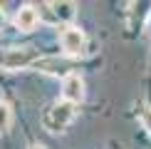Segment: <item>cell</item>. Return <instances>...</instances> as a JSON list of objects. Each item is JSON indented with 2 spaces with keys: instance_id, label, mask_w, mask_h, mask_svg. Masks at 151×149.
Masks as SVG:
<instances>
[{
  "instance_id": "obj_3",
  "label": "cell",
  "mask_w": 151,
  "mask_h": 149,
  "mask_svg": "<svg viewBox=\"0 0 151 149\" xmlns=\"http://www.w3.org/2000/svg\"><path fill=\"white\" fill-rule=\"evenodd\" d=\"M82 99H84V80L77 72L65 74V80H62V102L79 104Z\"/></svg>"
},
{
  "instance_id": "obj_4",
  "label": "cell",
  "mask_w": 151,
  "mask_h": 149,
  "mask_svg": "<svg viewBox=\"0 0 151 149\" xmlns=\"http://www.w3.org/2000/svg\"><path fill=\"white\" fill-rule=\"evenodd\" d=\"M60 45L67 55H79L84 47V33L79 27H65L60 35Z\"/></svg>"
},
{
  "instance_id": "obj_2",
  "label": "cell",
  "mask_w": 151,
  "mask_h": 149,
  "mask_svg": "<svg viewBox=\"0 0 151 149\" xmlns=\"http://www.w3.org/2000/svg\"><path fill=\"white\" fill-rule=\"evenodd\" d=\"M37 52L32 47H15V50H8V52L0 57V67H5V70H22V67H27L30 62H35Z\"/></svg>"
},
{
  "instance_id": "obj_8",
  "label": "cell",
  "mask_w": 151,
  "mask_h": 149,
  "mask_svg": "<svg viewBox=\"0 0 151 149\" xmlns=\"http://www.w3.org/2000/svg\"><path fill=\"white\" fill-rule=\"evenodd\" d=\"M141 124L146 127V132L151 134V107H146V109L141 112Z\"/></svg>"
},
{
  "instance_id": "obj_11",
  "label": "cell",
  "mask_w": 151,
  "mask_h": 149,
  "mask_svg": "<svg viewBox=\"0 0 151 149\" xmlns=\"http://www.w3.org/2000/svg\"><path fill=\"white\" fill-rule=\"evenodd\" d=\"M30 149H45V147H42V144H32V147H30Z\"/></svg>"
},
{
  "instance_id": "obj_7",
  "label": "cell",
  "mask_w": 151,
  "mask_h": 149,
  "mask_svg": "<svg viewBox=\"0 0 151 149\" xmlns=\"http://www.w3.org/2000/svg\"><path fill=\"white\" fill-rule=\"evenodd\" d=\"M10 122H12L10 104H8V102H0V132H5V129L10 127Z\"/></svg>"
},
{
  "instance_id": "obj_9",
  "label": "cell",
  "mask_w": 151,
  "mask_h": 149,
  "mask_svg": "<svg viewBox=\"0 0 151 149\" xmlns=\"http://www.w3.org/2000/svg\"><path fill=\"white\" fill-rule=\"evenodd\" d=\"M5 25V12H3V8H0V27Z\"/></svg>"
},
{
  "instance_id": "obj_5",
  "label": "cell",
  "mask_w": 151,
  "mask_h": 149,
  "mask_svg": "<svg viewBox=\"0 0 151 149\" xmlns=\"http://www.w3.org/2000/svg\"><path fill=\"white\" fill-rule=\"evenodd\" d=\"M37 20H40V15H37L35 5H22V8L17 10V15H15V25H17V30H22V33L35 30Z\"/></svg>"
},
{
  "instance_id": "obj_10",
  "label": "cell",
  "mask_w": 151,
  "mask_h": 149,
  "mask_svg": "<svg viewBox=\"0 0 151 149\" xmlns=\"http://www.w3.org/2000/svg\"><path fill=\"white\" fill-rule=\"evenodd\" d=\"M146 30H149V37H151V15H149V22H146Z\"/></svg>"
},
{
  "instance_id": "obj_1",
  "label": "cell",
  "mask_w": 151,
  "mask_h": 149,
  "mask_svg": "<svg viewBox=\"0 0 151 149\" xmlns=\"http://www.w3.org/2000/svg\"><path fill=\"white\" fill-rule=\"evenodd\" d=\"M72 119H74V104H70V102H57V104H52V109L47 112L45 124L52 129V132H57V129L67 127Z\"/></svg>"
},
{
  "instance_id": "obj_6",
  "label": "cell",
  "mask_w": 151,
  "mask_h": 149,
  "mask_svg": "<svg viewBox=\"0 0 151 149\" xmlns=\"http://www.w3.org/2000/svg\"><path fill=\"white\" fill-rule=\"evenodd\" d=\"M50 8H52V12H55V17L57 20H62V22H70V20H74V15H77V3H50Z\"/></svg>"
}]
</instances>
